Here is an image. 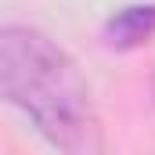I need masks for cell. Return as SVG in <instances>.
I'll list each match as a JSON object with an SVG mask.
<instances>
[{
    "label": "cell",
    "mask_w": 155,
    "mask_h": 155,
    "mask_svg": "<svg viewBox=\"0 0 155 155\" xmlns=\"http://www.w3.org/2000/svg\"><path fill=\"white\" fill-rule=\"evenodd\" d=\"M0 94L69 155L101 152V123L79 65L40 29H0Z\"/></svg>",
    "instance_id": "1"
},
{
    "label": "cell",
    "mask_w": 155,
    "mask_h": 155,
    "mask_svg": "<svg viewBox=\"0 0 155 155\" xmlns=\"http://www.w3.org/2000/svg\"><path fill=\"white\" fill-rule=\"evenodd\" d=\"M155 36V4H134V7H123L108 18L105 25V40L108 47L116 51H130V47H141Z\"/></svg>",
    "instance_id": "2"
}]
</instances>
